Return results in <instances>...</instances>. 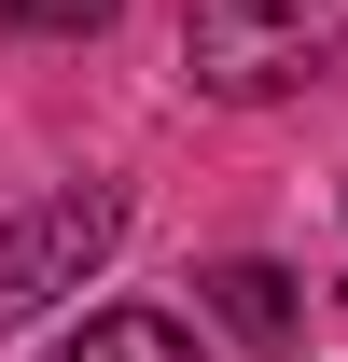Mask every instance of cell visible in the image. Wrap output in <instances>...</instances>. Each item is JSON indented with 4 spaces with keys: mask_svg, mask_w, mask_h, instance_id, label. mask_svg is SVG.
<instances>
[{
    "mask_svg": "<svg viewBox=\"0 0 348 362\" xmlns=\"http://www.w3.org/2000/svg\"><path fill=\"white\" fill-rule=\"evenodd\" d=\"M181 56L209 98H279L348 56V0H181Z\"/></svg>",
    "mask_w": 348,
    "mask_h": 362,
    "instance_id": "obj_1",
    "label": "cell"
},
{
    "mask_svg": "<svg viewBox=\"0 0 348 362\" xmlns=\"http://www.w3.org/2000/svg\"><path fill=\"white\" fill-rule=\"evenodd\" d=\"M112 237H126V195H112V181H70L42 209H14V223H0V334L42 320L56 293H84V279L112 265Z\"/></svg>",
    "mask_w": 348,
    "mask_h": 362,
    "instance_id": "obj_2",
    "label": "cell"
},
{
    "mask_svg": "<svg viewBox=\"0 0 348 362\" xmlns=\"http://www.w3.org/2000/svg\"><path fill=\"white\" fill-rule=\"evenodd\" d=\"M195 293H209V320L237 334V349H293V334H306V293H293L279 265H265V251H223V265L195 279Z\"/></svg>",
    "mask_w": 348,
    "mask_h": 362,
    "instance_id": "obj_3",
    "label": "cell"
},
{
    "mask_svg": "<svg viewBox=\"0 0 348 362\" xmlns=\"http://www.w3.org/2000/svg\"><path fill=\"white\" fill-rule=\"evenodd\" d=\"M70 362H195V334L153 320V307H112V320H84V349H70Z\"/></svg>",
    "mask_w": 348,
    "mask_h": 362,
    "instance_id": "obj_4",
    "label": "cell"
},
{
    "mask_svg": "<svg viewBox=\"0 0 348 362\" xmlns=\"http://www.w3.org/2000/svg\"><path fill=\"white\" fill-rule=\"evenodd\" d=\"M112 0H14V28H98Z\"/></svg>",
    "mask_w": 348,
    "mask_h": 362,
    "instance_id": "obj_5",
    "label": "cell"
}]
</instances>
